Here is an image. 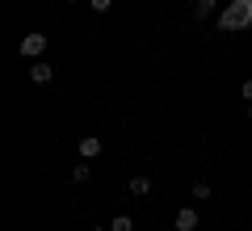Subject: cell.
I'll list each match as a JSON object with an SVG mask.
<instances>
[{
  "instance_id": "cell-8",
  "label": "cell",
  "mask_w": 252,
  "mask_h": 231,
  "mask_svg": "<svg viewBox=\"0 0 252 231\" xmlns=\"http://www.w3.org/2000/svg\"><path fill=\"white\" fill-rule=\"evenodd\" d=\"M215 4H219V0H193V17H198V21H206L210 13H215Z\"/></svg>"
},
{
  "instance_id": "cell-13",
  "label": "cell",
  "mask_w": 252,
  "mask_h": 231,
  "mask_svg": "<svg viewBox=\"0 0 252 231\" xmlns=\"http://www.w3.org/2000/svg\"><path fill=\"white\" fill-rule=\"evenodd\" d=\"M248 122H252V101H248Z\"/></svg>"
},
{
  "instance_id": "cell-2",
  "label": "cell",
  "mask_w": 252,
  "mask_h": 231,
  "mask_svg": "<svg viewBox=\"0 0 252 231\" xmlns=\"http://www.w3.org/2000/svg\"><path fill=\"white\" fill-rule=\"evenodd\" d=\"M46 46H51V38H46V34H26L17 51H21V59H42Z\"/></svg>"
},
{
  "instance_id": "cell-9",
  "label": "cell",
  "mask_w": 252,
  "mask_h": 231,
  "mask_svg": "<svg viewBox=\"0 0 252 231\" xmlns=\"http://www.w3.org/2000/svg\"><path fill=\"white\" fill-rule=\"evenodd\" d=\"M109 231H135V219H130V214H114Z\"/></svg>"
},
{
  "instance_id": "cell-5",
  "label": "cell",
  "mask_w": 252,
  "mask_h": 231,
  "mask_svg": "<svg viewBox=\"0 0 252 231\" xmlns=\"http://www.w3.org/2000/svg\"><path fill=\"white\" fill-rule=\"evenodd\" d=\"M30 80H34V84H51V80H55V67H51L46 59H34V67H30Z\"/></svg>"
},
{
  "instance_id": "cell-11",
  "label": "cell",
  "mask_w": 252,
  "mask_h": 231,
  "mask_svg": "<svg viewBox=\"0 0 252 231\" xmlns=\"http://www.w3.org/2000/svg\"><path fill=\"white\" fill-rule=\"evenodd\" d=\"M89 9L93 13H109V9H114V0H89Z\"/></svg>"
},
{
  "instance_id": "cell-4",
  "label": "cell",
  "mask_w": 252,
  "mask_h": 231,
  "mask_svg": "<svg viewBox=\"0 0 252 231\" xmlns=\"http://www.w3.org/2000/svg\"><path fill=\"white\" fill-rule=\"evenodd\" d=\"M198 210H193V206H181V210H177V219H172V227H177V231H193V227H198Z\"/></svg>"
},
{
  "instance_id": "cell-7",
  "label": "cell",
  "mask_w": 252,
  "mask_h": 231,
  "mask_svg": "<svg viewBox=\"0 0 252 231\" xmlns=\"http://www.w3.org/2000/svg\"><path fill=\"white\" fill-rule=\"evenodd\" d=\"M89 177H93V160H80V164L72 168V181H76V185H84Z\"/></svg>"
},
{
  "instance_id": "cell-6",
  "label": "cell",
  "mask_w": 252,
  "mask_h": 231,
  "mask_svg": "<svg viewBox=\"0 0 252 231\" xmlns=\"http://www.w3.org/2000/svg\"><path fill=\"white\" fill-rule=\"evenodd\" d=\"M126 189H130L135 198H147V194H152V181H147V177H130V181H126Z\"/></svg>"
},
{
  "instance_id": "cell-1",
  "label": "cell",
  "mask_w": 252,
  "mask_h": 231,
  "mask_svg": "<svg viewBox=\"0 0 252 231\" xmlns=\"http://www.w3.org/2000/svg\"><path fill=\"white\" fill-rule=\"evenodd\" d=\"M219 34H244L252 30V0H227V9L219 13Z\"/></svg>"
},
{
  "instance_id": "cell-10",
  "label": "cell",
  "mask_w": 252,
  "mask_h": 231,
  "mask_svg": "<svg viewBox=\"0 0 252 231\" xmlns=\"http://www.w3.org/2000/svg\"><path fill=\"white\" fill-rule=\"evenodd\" d=\"M193 198H198V202H206V198H210V185H206V181H193Z\"/></svg>"
},
{
  "instance_id": "cell-3",
  "label": "cell",
  "mask_w": 252,
  "mask_h": 231,
  "mask_svg": "<svg viewBox=\"0 0 252 231\" xmlns=\"http://www.w3.org/2000/svg\"><path fill=\"white\" fill-rule=\"evenodd\" d=\"M76 151H80V160H97L101 151H105V143H101L97 134H80V143H76Z\"/></svg>"
},
{
  "instance_id": "cell-15",
  "label": "cell",
  "mask_w": 252,
  "mask_h": 231,
  "mask_svg": "<svg viewBox=\"0 0 252 231\" xmlns=\"http://www.w3.org/2000/svg\"><path fill=\"white\" fill-rule=\"evenodd\" d=\"M63 4H76V0H63Z\"/></svg>"
},
{
  "instance_id": "cell-12",
  "label": "cell",
  "mask_w": 252,
  "mask_h": 231,
  "mask_svg": "<svg viewBox=\"0 0 252 231\" xmlns=\"http://www.w3.org/2000/svg\"><path fill=\"white\" fill-rule=\"evenodd\" d=\"M240 97H244V101H252V80H244V84H240Z\"/></svg>"
},
{
  "instance_id": "cell-14",
  "label": "cell",
  "mask_w": 252,
  "mask_h": 231,
  "mask_svg": "<svg viewBox=\"0 0 252 231\" xmlns=\"http://www.w3.org/2000/svg\"><path fill=\"white\" fill-rule=\"evenodd\" d=\"M89 231H109V227H89Z\"/></svg>"
}]
</instances>
